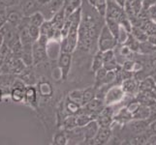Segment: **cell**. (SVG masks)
I'll list each match as a JSON object with an SVG mask.
<instances>
[{
	"label": "cell",
	"instance_id": "obj_1",
	"mask_svg": "<svg viewBox=\"0 0 156 145\" xmlns=\"http://www.w3.org/2000/svg\"><path fill=\"white\" fill-rule=\"evenodd\" d=\"M117 45V41L115 37L112 34V32L105 24L100 31L99 39H98V48L101 51L114 50Z\"/></svg>",
	"mask_w": 156,
	"mask_h": 145
},
{
	"label": "cell",
	"instance_id": "obj_2",
	"mask_svg": "<svg viewBox=\"0 0 156 145\" xmlns=\"http://www.w3.org/2000/svg\"><path fill=\"white\" fill-rule=\"evenodd\" d=\"M73 62L72 53L69 52H62L60 51L57 58V66L59 71H60V76L63 80H66L70 74Z\"/></svg>",
	"mask_w": 156,
	"mask_h": 145
},
{
	"label": "cell",
	"instance_id": "obj_3",
	"mask_svg": "<svg viewBox=\"0 0 156 145\" xmlns=\"http://www.w3.org/2000/svg\"><path fill=\"white\" fill-rule=\"evenodd\" d=\"M25 83L21 79H15L10 91V97L14 103H21L24 99Z\"/></svg>",
	"mask_w": 156,
	"mask_h": 145
},
{
	"label": "cell",
	"instance_id": "obj_4",
	"mask_svg": "<svg viewBox=\"0 0 156 145\" xmlns=\"http://www.w3.org/2000/svg\"><path fill=\"white\" fill-rule=\"evenodd\" d=\"M65 0H51L45 6L41 7V9H44L42 11V14L44 15L46 19H51L58 11L63 9Z\"/></svg>",
	"mask_w": 156,
	"mask_h": 145
},
{
	"label": "cell",
	"instance_id": "obj_5",
	"mask_svg": "<svg viewBox=\"0 0 156 145\" xmlns=\"http://www.w3.org/2000/svg\"><path fill=\"white\" fill-rule=\"evenodd\" d=\"M20 10L24 17H29L41 10V6L37 0H20Z\"/></svg>",
	"mask_w": 156,
	"mask_h": 145
},
{
	"label": "cell",
	"instance_id": "obj_6",
	"mask_svg": "<svg viewBox=\"0 0 156 145\" xmlns=\"http://www.w3.org/2000/svg\"><path fill=\"white\" fill-rule=\"evenodd\" d=\"M124 96V91L122 90L121 86H115L111 88L107 92L105 97V104L107 105H112L117 104L118 102H120L121 99Z\"/></svg>",
	"mask_w": 156,
	"mask_h": 145
},
{
	"label": "cell",
	"instance_id": "obj_7",
	"mask_svg": "<svg viewBox=\"0 0 156 145\" xmlns=\"http://www.w3.org/2000/svg\"><path fill=\"white\" fill-rule=\"evenodd\" d=\"M38 98L39 95L38 92H37V88L33 85H27L25 86V90H24V99L23 102L25 104L29 105L31 107H37L38 105Z\"/></svg>",
	"mask_w": 156,
	"mask_h": 145
},
{
	"label": "cell",
	"instance_id": "obj_8",
	"mask_svg": "<svg viewBox=\"0 0 156 145\" xmlns=\"http://www.w3.org/2000/svg\"><path fill=\"white\" fill-rule=\"evenodd\" d=\"M99 130V124L96 120L89 121L87 125L83 127V132L84 136V141H93L96 133Z\"/></svg>",
	"mask_w": 156,
	"mask_h": 145
},
{
	"label": "cell",
	"instance_id": "obj_9",
	"mask_svg": "<svg viewBox=\"0 0 156 145\" xmlns=\"http://www.w3.org/2000/svg\"><path fill=\"white\" fill-rule=\"evenodd\" d=\"M149 122L147 119H132L131 122H129L128 129L135 135L147 132Z\"/></svg>",
	"mask_w": 156,
	"mask_h": 145
},
{
	"label": "cell",
	"instance_id": "obj_10",
	"mask_svg": "<svg viewBox=\"0 0 156 145\" xmlns=\"http://www.w3.org/2000/svg\"><path fill=\"white\" fill-rule=\"evenodd\" d=\"M112 136V129L111 128H104V127H99V130L96 133L95 137L93 138L94 144H101L104 145L109 143L110 139Z\"/></svg>",
	"mask_w": 156,
	"mask_h": 145
},
{
	"label": "cell",
	"instance_id": "obj_11",
	"mask_svg": "<svg viewBox=\"0 0 156 145\" xmlns=\"http://www.w3.org/2000/svg\"><path fill=\"white\" fill-rule=\"evenodd\" d=\"M37 92L40 97L44 99H50L52 97L55 90H53L52 85L48 80H40L37 85Z\"/></svg>",
	"mask_w": 156,
	"mask_h": 145
},
{
	"label": "cell",
	"instance_id": "obj_12",
	"mask_svg": "<svg viewBox=\"0 0 156 145\" xmlns=\"http://www.w3.org/2000/svg\"><path fill=\"white\" fill-rule=\"evenodd\" d=\"M125 11L123 8H121L120 6L114 1V0H110L108 1L107 4V13H106V17L107 18H112L115 19H118L120 16L124 13Z\"/></svg>",
	"mask_w": 156,
	"mask_h": 145
},
{
	"label": "cell",
	"instance_id": "obj_13",
	"mask_svg": "<svg viewBox=\"0 0 156 145\" xmlns=\"http://www.w3.org/2000/svg\"><path fill=\"white\" fill-rule=\"evenodd\" d=\"M84 107L87 111H89L90 113H92L96 117L104 109V102L98 98H94L90 102H88V103L84 105Z\"/></svg>",
	"mask_w": 156,
	"mask_h": 145
},
{
	"label": "cell",
	"instance_id": "obj_14",
	"mask_svg": "<svg viewBox=\"0 0 156 145\" xmlns=\"http://www.w3.org/2000/svg\"><path fill=\"white\" fill-rule=\"evenodd\" d=\"M7 22L13 25L14 27H18L20 23L21 22L24 16L23 15L20 10H9V12L6 13Z\"/></svg>",
	"mask_w": 156,
	"mask_h": 145
},
{
	"label": "cell",
	"instance_id": "obj_15",
	"mask_svg": "<svg viewBox=\"0 0 156 145\" xmlns=\"http://www.w3.org/2000/svg\"><path fill=\"white\" fill-rule=\"evenodd\" d=\"M130 33L132 34V36L134 37V38L140 43H144V42L147 41L148 35L146 33V31H144V29H142L140 26L132 25V29H131Z\"/></svg>",
	"mask_w": 156,
	"mask_h": 145
},
{
	"label": "cell",
	"instance_id": "obj_16",
	"mask_svg": "<svg viewBox=\"0 0 156 145\" xmlns=\"http://www.w3.org/2000/svg\"><path fill=\"white\" fill-rule=\"evenodd\" d=\"M104 65V60H103V54H102V51L98 50V51L95 53L93 59H92V64H91L90 70L91 72H97L99 69L103 68Z\"/></svg>",
	"mask_w": 156,
	"mask_h": 145
},
{
	"label": "cell",
	"instance_id": "obj_17",
	"mask_svg": "<svg viewBox=\"0 0 156 145\" xmlns=\"http://www.w3.org/2000/svg\"><path fill=\"white\" fill-rule=\"evenodd\" d=\"M150 112L151 110H149L147 106L139 105L138 109L132 113L133 119H147L150 116Z\"/></svg>",
	"mask_w": 156,
	"mask_h": 145
},
{
	"label": "cell",
	"instance_id": "obj_18",
	"mask_svg": "<svg viewBox=\"0 0 156 145\" xmlns=\"http://www.w3.org/2000/svg\"><path fill=\"white\" fill-rule=\"evenodd\" d=\"M106 19V25L107 27L109 28V30L112 32V34L115 37V39L117 38V35H118V32H119V28H120V24L119 22L117 21V19H112V18H107Z\"/></svg>",
	"mask_w": 156,
	"mask_h": 145
},
{
	"label": "cell",
	"instance_id": "obj_19",
	"mask_svg": "<svg viewBox=\"0 0 156 145\" xmlns=\"http://www.w3.org/2000/svg\"><path fill=\"white\" fill-rule=\"evenodd\" d=\"M107 70L105 68L99 69L97 72H95V88H99L102 85L106 84V76H107Z\"/></svg>",
	"mask_w": 156,
	"mask_h": 145
},
{
	"label": "cell",
	"instance_id": "obj_20",
	"mask_svg": "<svg viewBox=\"0 0 156 145\" xmlns=\"http://www.w3.org/2000/svg\"><path fill=\"white\" fill-rule=\"evenodd\" d=\"M28 20H29V24H32V25H35V26H40L44 23V21L46 20L44 15L42 14V12L38 11V12H36L34 14L30 15L28 17Z\"/></svg>",
	"mask_w": 156,
	"mask_h": 145
},
{
	"label": "cell",
	"instance_id": "obj_21",
	"mask_svg": "<svg viewBox=\"0 0 156 145\" xmlns=\"http://www.w3.org/2000/svg\"><path fill=\"white\" fill-rule=\"evenodd\" d=\"M95 87L94 86H90L87 87V89L83 90V100H82V106H84L88 102H90L92 99L95 98Z\"/></svg>",
	"mask_w": 156,
	"mask_h": 145
},
{
	"label": "cell",
	"instance_id": "obj_22",
	"mask_svg": "<svg viewBox=\"0 0 156 145\" xmlns=\"http://www.w3.org/2000/svg\"><path fill=\"white\" fill-rule=\"evenodd\" d=\"M121 88L124 91V93H133L137 89V83L132 78H129L126 79H123Z\"/></svg>",
	"mask_w": 156,
	"mask_h": 145
},
{
	"label": "cell",
	"instance_id": "obj_23",
	"mask_svg": "<svg viewBox=\"0 0 156 145\" xmlns=\"http://www.w3.org/2000/svg\"><path fill=\"white\" fill-rule=\"evenodd\" d=\"M62 126L65 131L72 130V129L78 127L77 125V120H76V115L75 114H69L65 119L62 121Z\"/></svg>",
	"mask_w": 156,
	"mask_h": 145
},
{
	"label": "cell",
	"instance_id": "obj_24",
	"mask_svg": "<svg viewBox=\"0 0 156 145\" xmlns=\"http://www.w3.org/2000/svg\"><path fill=\"white\" fill-rule=\"evenodd\" d=\"M140 87L144 91V92H149V91L154 90L156 87V83L154 81V78H147L144 79L140 84Z\"/></svg>",
	"mask_w": 156,
	"mask_h": 145
},
{
	"label": "cell",
	"instance_id": "obj_25",
	"mask_svg": "<svg viewBox=\"0 0 156 145\" xmlns=\"http://www.w3.org/2000/svg\"><path fill=\"white\" fill-rule=\"evenodd\" d=\"M80 107H83V106H80L79 104L75 103V102L69 100V99H67L66 103H65V110L68 113V115L69 114H77L79 110L80 109Z\"/></svg>",
	"mask_w": 156,
	"mask_h": 145
},
{
	"label": "cell",
	"instance_id": "obj_26",
	"mask_svg": "<svg viewBox=\"0 0 156 145\" xmlns=\"http://www.w3.org/2000/svg\"><path fill=\"white\" fill-rule=\"evenodd\" d=\"M52 143L55 145H66L68 144V137L65 132H58L53 136Z\"/></svg>",
	"mask_w": 156,
	"mask_h": 145
},
{
	"label": "cell",
	"instance_id": "obj_27",
	"mask_svg": "<svg viewBox=\"0 0 156 145\" xmlns=\"http://www.w3.org/2000/svg\"><path fill=\"white\" fill-rule=\"evenodd\" d=\"M115 119L120 121V122H123V123H126V122H129L133 119V116H132V113L130 111H129L126 109H122L119 112L117 113V115L115 116Z\"/></svg>",
	"mask_w": 156,
	"mask_h": 145
},
{
	"label": "cell",
	"instance_id": "obj_28",
	"mask_svg": "<svg viewBox=\"0 0 156 145\" xmlns=\"http://www.w3.org/2000/svg\"><path fill=\"white\" fill-rule=\"evenodd\" d=\"M107 4H108V0H95L94 3V8L97 10L98 14L101 17H106V13H107Z\"/></svg>",
	"mask_w": 156,
	"mask_h": 145
},
{
	"label": "cell",
	"instance_id": "obj_29",
	"mask_svg": "<svg viewBox=\"0 0 156 145\" xmlns=\"http://www.w3.org/2000/svg\"><path fill=\"white\" fill-rule=\"evenodd\" d=\"M123 45L127 46L132 51H139L140 50V42H138L135 38H134L131 33H129L128 38Z\"/></svg>",
	"mask_w": 156,
	"mask_h": 145
},
{
	"label": "cell",
	"instance_id": "obj_30",
	"mask_svg": "<svg viewBox=\"0 0 156 145\" xmlns=\"http://www.w3.org/2000/svg\"><path fill=\"white\" fill-rule=\"evenodd\" d=\"M68 99L71 100L75 103L79 104L80 106H82V100H83V90H80V89H76V90H73L71 91L69 94H68Z\"/></svg>",
	"mask_w": 156,
	"mask_h": 145
},
{
	"label": "cell",
	"instance_id": "obj_31",
	"mask_svg": "<svg viewBox=\"0 0 156 145\" xmlns=\"http://www.w3.org/2000/svg\"><path fill=\"white\" fill-rule=\"evenodd\" d=\"M149 136H150V133H149V135H147V132L142 133H138V135H136V136L133 138L132 143L133 144H141V145L142 144H147Z\"/></svg>",
	"mask_w": 156,
	"mask_h": 145
},
{
	"label": "cell",
	"instance_id": "obj_32",
	"mask_svg": "<svg viewBox=\"0 0 156 145\" xmlns=\"http://www.w3.org/2000/svg\"><path fill=\"white\" fill-rule=\"evenodd\" d=\"M28 33H29V36L32 41H36L37 39L39 38L41 33H40V27L38 26H35V25H32V24H29L28 25Z\"/></svg>",
	"mask_w": 156,
	"mask_h": 145
},
{
	"label": "cell",
	"instance_id": "obj_33",
	"mask_svg": "<svg viewBox=\"0 0 156 145\" xmlns=\"http://www.w3.org/2000/svg\"><path fill=\"white\" fill-rule=\"evenodd\" d=\"M128 36H129V32L125 28H123L122 26H120L119 32H118V35H117V38H116L117 44L119 43V44H122L123 45L126 42Z\"/></svg>",
	"mask_w": 156,
	"mask_h": 145
},
{
	"label": "cell",
	"instance_id": "obj_34",
	"mask_svg": "<svg viewBox=\"0 0 156 145\" xmlns=\"http://www.w3.org/2000/svg\"><path fill=\"white\" fill-rule=\"evenodd\" d=\"M102 54H103V60H104V63L109 62V61H112V60H114V59H115L114 50H109L102 51Z\"/></svg>",
	"mask_w": 156,
	"mask_h": 145
},
{
	"label": "cell",
	"instance_id": "obj_35",
	"mask_svg": "<svg viewBox=\"0 0 156 145\" xmlns=\"http://www.w3.org/2000/svg\"><path fill=\"white\" fill-rule=\"evenodd\" d=\"M19 3L20 0H0V5L7 8L14 7L16 5H19Z\"/></svg>",
	"mask_w": 156,
	"mask_h": 145
},
{
	"label": "cell",
	"instance_id": "obj_36",
	"mask_svg": "<svg viewBox=\"0 0 156 145\" xmlns=\"http://www.w3.org/2000/svg\"><path fill=\"white\" fill-rule=\"evenodd\" d=\"M134 66H135V62H133L132 60H126L123 63V70L127 72L134 71Z\"/></svg>",
	"mask_w": 156,
	"mask_h": 145
},
{
	"label": "cell",
	"instance_id": "obj_37",
	"mask_svg": "<svg viewBox=\"0 0 156 145\" xmlns=\"http://www.w3.org/2000/svg\"><path fill=\"white\" fill-rule=\"evenodd\" d=\"M147 131L150 133V135H156V120L151 123H149Z\"/></svg>",
	"mask_w": 156,
	"mask_h": 145
},
{
	"label": "cell",
	"instance_id": "obj_38",
	"mask_svg": "<svg viewBox=\"0 0 156 145\" xmlns=\"http://www.w3.org/2000/svg\"><path fill=\"white\" fill-rule=\"evenodd\" d=\"M6 22H7L6 13H5L4 11H1V12H0V27H2Z\"/></svg>",
	"mask_w": 156,
	"mask_h": 145
},
{
	"label": "cell",
	"instance_id": "obj_39",
	"mask_svg": "<svg viewBox=\"0 0 156 145\" xmlns=\"http://www.w3.org/2000/svg\"><path fill=\"white\" fill-rule=\"evenodd\" d=\"M147 41L151 44L152 46L156 47V33L154 34H151V35H148V38H147Z\"/></svg>",
	"mask_w": 156,
	"mask_h": 145
},
{
	"label": "cell",
	"instance_id": "obj_40",
	"mask_svg": "<svg viewBox=\"0 0 156 145\" xmlns=\"http://www.w3.org/2000/svg\"><path fill=\"white\" fill-rule=\"evenodd\" d=\"M144 1V8H148L152 5L156 4V0H143Z\"/></svg>",
	"mask_w": 156,
	"mask_h": 145
},
{
	"label": "cell",
	"instance_id": "obj_41",
	"mask_svg": "<svg viewBox=\"0 0 156 145\" xmlns=\"http://www.w3.org/2000/svg\"><path fill=\"white\" fill-rule=\"evenodd\" d=\"M114 1L118 5V6H120V7L123 8V9L125 8L126 3H127V0H114Z\"/></svg>",
	"mask_w": 156,
	"mask_h": 145
},
{
	"label": "cell",
	"instance_id": "obj_42",
	"mask_svg": "<svg viewBox=\"0 0 156 145\" xmlns=\"http://www.w3.org/2000/svg\"><path fill=\"white\" fill-rule=\"evenodd\" d=\"M38 1V3H39V5L41 7H43V6H45V5H47L48 3H49L51 0H37Z\"/></svg>",
	"mask_w": 156,
	"mask_h": 145
},
{
	"label": "cell",
	"instance_id": "obj_43",
	"mask_svg": "<svg viewBox=\"0 0 156 145\" xmlns=\"http://www.w3.org/2000/svg\"><path fill=\"white\" fill-rule=\"evenodd\" d=\"M150 65H151L152 69L156 70V57H155V58H153L152 60H151V62H150Z\"/></svg>",
	"mask_w": 156,
	"mask_h": 145
},
{
	"label": "cell",
	"instance_id": "obj_44",
	"mask_svg": "<svg viewBox=\"0 0 156 145\" xmlns=\"http://www.w3.org/2000/svg\"><path fill=\"white\" fill-rule=\"evenodd\" d=\"M3 45H4V37H3L1 32H0V48H1V47Z\"/></svg>",
	"mask_w": 156,
	"mask_h": 145
},
{
	"label": "cell",
	"instance_id": "obj_45",
	"mask_svg": "<svg viewBox=\"0 0 156 145\" xmlns=\"http://www.w3.org/2000/svg\"><path fill=\"white\" fill-rule=\"evenodd\" d=\"M3 96H4V94H3V91H2V89H1V88H0V103H1V101H2Z\"/></svg>",
	"mask_w": 156,
	"mask_h": 145
},
{
	"label": "cell",
	"instance_id": "obj_46",
	"mask_svg": "<svg viewBox=\"0 0 156 145\" xmlns=\"http://www.w3.org/2000/svg\"><path fill=\"white\" fill-rule=\"evenodd\" d=\"M2 71H3V70H2V65H1V63H0V74H2Z\"/></svg>",
	"mask_w": 156,
	"mask_h": 145
},
{
	"label": "cell",
	"instance_id": "obj_47",
	"mask_svg": "<svg viewBox=\"0 0 156 145\" xmlns=\"http://www.w3.org/2000/svg\"><path fill=\"white\" fill-rule=\"evenodd\" d=\"M153 78H154V81H155V83H156V76H155V77H154Z\"/></svg>",
	"mask_w": 156,
	"mask_h": 145
},
{
	"label": "cell",
	"instance_id": "obj_48",
	"mask_svg": "<svg viewBox=\"0 0 156 145\" xmlns=\"http://www.w3.org/2000/svg\"><path fill=\"white\" fill-rule=\"evenodd\" d=\"M108 1H110V0H108Z\"/></svg>",
	"mask_w": 156,
	"mask_h": 145
},
{
	"label": "cell",
	"instance_id": "obj_49",
	"mask_svg": "<svg viewBox=\"0 0 156 145\" xmlns=\"http://www.w3.org/2000/svg\"><path fill=\"white\" fill-rule=\"evenodd\" d=\"M155 21H156V19H155Z\"/></svg>",
	"mask_w": 156,
	"mask_h": 145
}]
</instances>
